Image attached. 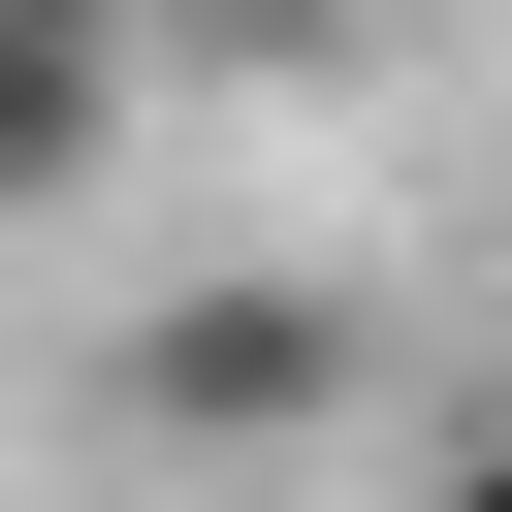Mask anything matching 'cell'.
<instances>
[{
	"label": "cell",
	"instance_id": "6da1fadb",
	"mask_svg": "<svg viewBox=\"0 0 512 512\" xmlns=\"http://www.w3.org/2000/svg\"><path fill=\"white\" fill-rule=\"evenodd\" d=\"M352 416V288L320 256H192V288H128V448L160 480H288Z\"/></svg>",
	"mask_w": 512,
	"mask_h": 512
},
{
	"label": "cell",
	"instance_id": "7a4b0ae2",
	"mask_svg": "<svg viewBox=\"0 0 512 512\" xmlns=\"http://www.w3.org/2000/svg\"><path fill=\"white\" fill-rule=\"evenodd\" d=\"M128 160V0H0V224H96Z\"/></svg>",
	"mask_w": 512,
	"mask_h": 512
},
{
	"label": "cell",
	"instance_id": "3957f363",
	"mask_svg": "<svg viewBox=\"0 0 512 512\" xmlns=\"http://www.w3.org/2000/svg\"><path fill=\"white\" fill-rule=\"evenodd\" d=\"M448 512H512V416H480V448H448Z\"/></svg>",
	"mask_w": 512,
	"mask_h": 512
}]
</instances>
